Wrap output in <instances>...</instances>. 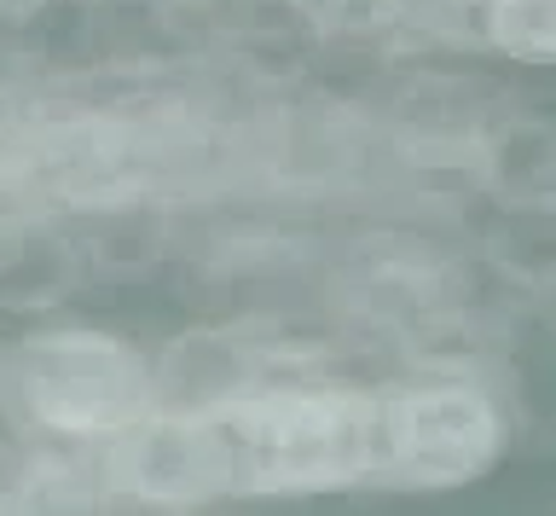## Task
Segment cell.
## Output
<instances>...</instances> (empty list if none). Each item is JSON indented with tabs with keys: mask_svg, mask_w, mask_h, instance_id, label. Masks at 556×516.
<instances>
[{
	"mask_svg": "<svg viewBox=\"0 0 556 516\" xmlns=\"http://www.w3.org/2000/svg\"><path fill=\"white\" fill-rule=\"evenodd\" d=\"M0 412L47 446H104L151 412V354L104 325H35L0 349Z\"/></svg>",
	"mask_w": 556,
	"mask_h": 516,
	"instance_id": "1",
	"label": "cell"
},
{
	"mask_svg": "<svg viewBox=\"0 0 556 516\" xmlns=\"http://www.w3.org/2000/svg\"><path fill=\"white\" fill-rule=\"evenodd\" d=\"M243 493H337L377 481V389L273 377L226 412Z\"/></svg>",
	"mask_w": 556,
	"mask_h": 516,
	"instance_id": "2",
	"label": "cell"
},
{
	"mask_svg": "<svg viewBox=\"0 0 556 516\" xmlns=\"http://www.w3.org/2000/svg\"><path fill=\"white\" fill-rule=\"evenodd\" d=\"M510 446V424L486 377L429 366L377 389V481L446 493L481 481Z\"/></svg>",
	"mask_w": 556,
	"mask_h": 516,
	"instance_id": "3",
	"label": "cell"
},
{
	"mask_svg": "<svg viewBox=\"0 0 556 516\" xmlns=\"http://www.w3.org/2000/svg\"><path fill=\"white\" fill-rule=\"evenodd\" d=\"M99 493L146 511H198L215 499L243 493L238 446L226 418H180V412H146L122 436L93 446Z\"/></svg>",
	"mask_w": 556,
	"mask_h": 516,
	"instance_id": "4",
	"label": "cell"
},
{
	"mask_svg": "<svg viewBox=\"0 0 556 516\" xmlns=\"http://www.w3.org/2000/svg\"><path fill=\"white\" fill-rule=\"evenodd\" d=\"M278 377L267 342L232 325H191L174 331L151 354V412H180V418H226Z\"/></svg>",
	"mask_w": 556,
	"mask_h": 516,
	"instance_id": "5",
	"label": "cell"
},
{
	"mask_svg": "<svg viewBox=\"0 0 556 516\" xmlns=\"http://www.w3.org/2000/svg\"><path fill=\"white\" fill-rule=\"evenodd\" d=\"M464 186L510 221H556V111H486L464 151Z\"/></svg>",
	"mask_w": 556,
	"mask_h": 516,
	"instance_id": "6",
	"label": "cell"
},
{
	"mask_svg": "<svg viewBox=\"0 0 556 516\" xmlns=\"http://www.w3.org/2000/svg\"><path fill=\"white\" fill-rule=\"evenodd\" d=\"M476 41L510 64H556V0H476Z\"/></svg>",
	"mask_w": 556,
	"mask_h": 516,
	"instance_id": "7",
	"label": "cell"
},
{
	"mask_svg": "<svg viewBox=\"0 0 556 516\" xmlns=\"http://www.w3.org/2000/svg\"><path fill=\"white\" fill-rule=\"evenodd\" d=\"M163 7H203V0H163Z\"/></svg>",
	"mask_w": 556,
	"mask_h": 516,
	"instance_id": "8",
	"label": "cell"
},
{
	"mask_svg": "<svg viewBox=\"0 0 556 516\" xmlns=\"http://www.w3.org/2000/svg\"><path fill=\"white\" fill-rule=\"evenodd\" d=\"M0 18H12V0H0Z\"/></svg>",
	"mask_w": 556,
	"mask_h": 516,
	"instance_id": "9",
	"label": "cell"
},
{
	"mask_svg": "<svg viewBox=\"0 0 556 516\" xmlns=\"http://www.w3.org/2000/svg\"><path fill=\"white\" fill-rule=\"evenodd\" d=\"M0 505H7V493H0Z\"/></svg>",
	"mask_w": 556,
	"mask_h": 516,
	"instance_id": "10",
	"label": "cell"
}]
</instances>
